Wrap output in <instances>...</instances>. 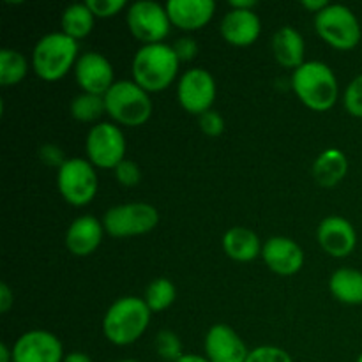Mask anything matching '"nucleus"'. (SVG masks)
<instances>
[{
	"mask_svg": "<svg viewBox=\"0 0 362 362\" xmlns=\"http://www.w3.org/2000/svg\"><path fill=\"white\" fill-rule=\"evenodd\" d=\"M175 297L177 290L173 283L166 278H158L148 283L144 300L152 313H161L175 303Z\"/></svg>",
	"mask_w": 362,
	"mask_h": 362,
	"instance_id": "obj_26",
	"label": "nucleus"
},
{
	"mask_svg": "<svg viewBox=\"0 0 362 362\" xmlns=\"http://www.w3.org/2000/svg\"><path fill=\"white\" fill-rule=\"evenodd\" d=\"M64 362H94V361L83 352H71L64 357Z\"/></svg>",
	"mask_w": 362,
	"mask_h": 362,
	"instance_id": "obj_39",
	"label": "nucleus"
},
{
	"mask_svg": "<svg viewBox=\"0 0 362 362\" xmlns=\"http://www.w3.org/2000/svg\"><path fill=\"white\" fill-rule=\"evenodd\" d=\"M177 362H211V361H209L207 357L197 356V354H184V356Z\"/></svg>",
	"mask_w": 362,
	"mask_h": 362,
	"instance_id": "obj_41",
	"label": "nucleus"
},
{
	"mask_svg": "<svg viewBox=\"0 0 362 362\" xmlns=\"http://www.w3.org/2000/svg\"><path fill=\"white\" fill-rule=\"evenodd\" d=\"M156 352L166 362H177L184 356L182 341L173 331H159L156 336Z\"/></svg>",
	"mask_w": 362,
	"mask_h": 362,
	"instance_id": "obj_28",
	"label": "nucleus"
},
{
	"mask_svg": "<svg viewBox=\"0 0 362 362\" xmlns=\"http://www.w3.org/2000/svg\"><path fill=\"white\" fill-rule=\"evenodd\" d=\"M219 32L228 45L237 46V48H246L260 37L262 21L258 14H255V11L230 9L223 16Z\"/></svg>",
	"mask_w": 362,
	"mask_h": 362,
	"instance_id": "obj_17",
	"label": "nucleus"
},
{
	"mask_svg": "<svg viewBox=\"0 0 362 362\" xmlns=\"http://www.w3.org/2000/svg\"><path fill=\"white\" fill-rule=\"evenodd\" d=\"M262 247L264 244L257 233L246 226H232L223 235V251L235 262H253L257 257H262Z\"/></svg>",
	"mask_w": 362,
	"mask_h": 362,
	"instance_id": "obj_21",
	"label": "nucleus"
},
{
	"mask_svg": "<svg viewBox=\"0 0 362 362\" xmlns=\"http://www.w3.org/2000/svg\"><path fill=\"white\" fill-rule=\"evenodd\" d=\"M349 172V159L339 148H327L313 163V179L322 187H334L345 179Z\"/></svg>",
	"mask_w": 362,
	"mask_h": 362,
	"instance_id": "obj_22",
	"label": "nucleus"
},
{
	"mask_svg": "<svg viewBox=\"0 0 362 362\" xmlns=\"http://www.w3.org/2000/svg\"><path fill=\"white\" fill-rule=\"evenodd\" d=\"M14 304V293L7 283H0V313H7Z\"/></svg>",
	"mask_w": 362,
	"mask_h": 362,
	"instance_id": "obj_36",
	"label": "nucleus"
},
{
	"mask_svg": "<svg viewBox=\"0 0 362 362\" xmlns=\"http://www.w3.org/2000/svg\"><path fill=\"white\" fill-rule=\"evenodd\" d=\"M318 244L327 255L345 258L356 250L357 233L352 223L341 216H329L322 219L317 232Z\"/></svg>",
	"mask_w": 362,
	"mask_h": 362,
	"instance_id": "obj_15",
	"label": "nucleus"
},
{
	"mask_svg": "<svg viewBox=\"0 0 362 362\" xmlns=\"http://www.w3.org/2000/svg\"><path fill=\"white\" fill-rule=\"evenodd\" d=\"M180 60L173 46L144 45L133 59V81L145 92H161L173 83L179 73Z\"/></svg>",
	"mask_w": 362,
	"mask_h": 362,
	"instance_id": "obj_2",
	"label": "nucleus"
},
{
	"mask_svg": "<svg viewBox=\"0 0 362 362\" xmlns=\"http://www.w3.org/2000/svg\"><path fill=\"white\" fill-rule=\"evenodd\" d=\"M0 362H13V349L2 343L0 345Z\"/></svg>",
	"mask_w": 362,
	"mask_h": 362,
	"instance_id": "obj_40",
	"label": "nucleus"
},
{
	"mask_svg": "<svg viewBox=\"0 0 362 362\" xmlns=\"http://www.w3.org/2000/svg\"><path fill=\"white\" fill-rule=\"evenodd\" d=\"M246 362H293L290 354L279 346L264 345L250 350Z\"/></svg>",
	"mask_w": 362,
	"mask_h": 362,
	"instance_id": "obj_30",
	"label": "nucleus"
},
{
	"mask_svg": "<svg viewBox=\"0 0 362 362\" xmlns=\"http://www.w3.org/2000/svg\"><path fill=\"white\" fill-rule=\"evenodd\" d=\"M152 311L140 297H120L108 308L103 318V334L112 345H133L147 331Z\"/></svg>",
	"mask_w": 362,
	"mask_h": 362,
	"instance_id": "obj_1",
	"label": "nucleus"
},
{
	"mask_svg": "<svg viewBox=\"0 0 362 362\" xmlns=\"http://www.w3.org/2000/svg\"><path fill=\"white\" fill-rule=\"evenodd\" d=\"M179 105L191 115H204L212 110L216 99V80L204 67L187 69L177 85Z\"/></svg>",
	"mask_w": 362,
	"mask_h": 362,
	"instance_id": "obj_11",
	"label": "nucleus"
},
{
	"mask_svg": "<svg viewBox=\"0 0 362 362\" xmlns=\"http://www.w3.org/2000/svg\"><path fill=\"white\" fill-rule=\"evenodd\" d=\"M232 9H240V11H253L257 7V0H232L230 2Z\"/></svg>",
	"mask_w": 362,
	"mask_h": 362,
	"instance_id": "obj_38",
	"label": "nucleus"
},
{
	"mask_svg": "<svg viewBox=\"0 0 362 362\" xmlns=\"http://www.w3.org/2000/svg\"><path fill=\"white\" fill-rule=\"evenodd\" d=\"M113 172H115V179L119 180L120 186L124 187L138 186L141 180L140 166H138L134 161H131V159H124V161L113 170Z\"/></svg>",
	"mask_w": 362,
	"mask_h": 362,
	"instance_id": "obj_31",
	"label": "nucleus"
},
{
	"mask_svg": "<svg viewBox=\"0 0 362 362\" xmlns=\"http://www.w3.org/2000/svg\"><path fill=\"white\" fill-rule=\"evenodd\" d=\"M85 151L95 168L115 170L126 159V136L115 124L99 122L88 131Z\"/></svg>",
	"mask_w": 362,
	"mask_h": 362,
	"instance_id": "obj_9",
	"label": "nucleus"
},
{
	"mask_svg": "<svg viewBox=\"0 0 362 362\" xmlns=\"http://www.w3.org/2000/svg\"><path fill=\"white\" fill-rule=\"evenodd\" d=\"M129 32L144 45H159L170 34V21L166 7L152 0H138L131 4L126 14Z\"/></svg>",
	"mask_w": 362,
	"mask_h": 362,
	"instance_id": "obj_10",
	"label": "nucleus"
},
{
	"mask_svg": "<svg viewBox=\"0 0 362 362\" xmlns=\"http://www.w3.org/2000/svg\"><path fill=\"white\" fill-rule=\"evenodd\" d=\"M159 223V212L154 205L141 204H124L117 205L106 211L103 218V226L108 235L117 239L126 237H138L152 232Z\"/></svg>",
	"mask_w": 362,
	"mask_h": 362,
	"instance_id": "obj_8",
	"label": "nucleus"
},
{
	"mask_svg": "<svg viewBox=\"0 0 362 362\" xmlns=\"http://www.w3.org/2000/svg\"><path fill=\"white\" fill-rule=\"evenodd\" d=\"M105 226L94 216H80L66 232V247L74 257H88L101 246Z\"/></svg>",
	"mask_w": 362,
	"mask_h": 362,
	"instance_id": "obj_19",
	"label": "nucleus"
},
{
	"mask_svg": "<svg viewBox=\"0 0 362 362\" xmlns=\"http://www.w3.org/2000/svg\"><path fill=\"white\" fill-rule=\"evenodd\" d=\"M105 106L106 115L126 127L144 126L152 115L151 95L133 80L115 81L105 94Z\"/></svg>",
	"mask_w": 362,
	"mask_h": 362,
	"instance_id": "obj_5",
	"label": "nucleus"
},
{
	"mask_svg": "<svg viewBox=\"0 0 362 362\" xmlns=\"http://www.w3.org/2000/svg\"><path fill=\"white\" fill-rule=\"evenodd\" d=\"M317 34L339 52L354 49L361 42V23L354 11L341 4H329L324 11L315 16Z\"/></svg>",
	"mask_w": 362,
	"mask_h": 362,
	"instance_id": "obj_6",
	"label": "nucleus"
},
{
	"mask_svg": "<svg viewBox=\"0 0 362 362\" xmlns=\"http://www.w3.org/2000/svg\"><path fill=\"white\" fill-rule=\"evenodd\" d=\"M115 362H138V361H134V359H124V361H115Z\"/></svg>",
	"mask_w": 362,
	"mask_h": 362,
	"instance_id": "obj_42",
	"label": "nucleus"
},
{
	"mask_svg": "<svg viewBox=\"0 0 362 362\" xmlns=\"http://www.w3.org/2000/svg\"><path fill=\"white\" fill-rule=\"evenodd\" d=\"M78 41L64 32L42 35L32 52V69L41 80L59 81L76 66Z\"/></svg>",
	"mask_w": 362,
	"mask_h": 362,
	"instance_id": "obj_4",
	"label": "nucleus"
},
{
	"mask_svg": "<svg viewBox=\"0 0 362 362\" xmlns=\"http://www.w3.org/2000/svg\"><path fill=\"white\" fill-rule=\"evenodd\" d=\"M57 187L67 204L83 207L95 198L99 189L95 166L81 158H71L57 170Z\"/></svg>",
	"mask_w": 362,
	"mask_h": 362,
	"instance_id": "obj_7",
	"label": "nucleus"
},
{
	"mask_svg": "<svg viewBox=\"0 0 362 362\" xmlns=\"http://www.w3.org/2000/svg\"><path fill=\"white\" fill-rule=\"evenodd\" d=\"M85 4L95 18H112L126 7L124 0H87Z\"/></svg>",
	"mask_w": 362,
	"mask_h": 362,
	"instance_id": "obj_32",
	"label": "nucleus"
},
{
	"mask_svg": "<svg viewBox=\"0 0 362 362\" xmlns=\"http://www.w3.org/2000/svg\"><path fill=\"white\" fill-rule=\"evenodd\" d=\"M69 110L73 119H76L78 122H95V120L101 119V115L106 113L105 98L81 92V94H78L71 101Z\"/></svg>",
	"mask_w": 362,
	"mask_h": 362,
	"instance_id": "obj_27",
	"label": "nucleus"
},
{
	"mask_svg": "<svg viewBox=\"0 0 362 362\" xmlns=\"http://www.w3.org/2000/svg\"><path fill=\"white\" fill-rule=\"evenodd\" d=\"M357 362H362V352H361V356H359V359H357Z\"/></svg>",
	"mask_w": 362,
	"mask_h": 362,
	"instance_id": "obj_43",
	"label": "nucleus"
},
{
	"mask_svg": "<svg viewBox=\"0 0 362 362\" xmlns=\"http://www.w3.org/2000/svg\"><path fill=\"white\" fill-rule=\"evenodd\" d=\"M74 78L81 92L103 95V98L115 83L112 62L98 52H87L80 55L74 66Z\"/></svg>",
	"mask_w": 362,
	"mask_h": 362,
	"instance_id": "obj_13",
	"label": "nucleus"
},
{
	"mask_svg": "<svg viewBox=\"0 0 362 362\" xmlns=\"http://www.w3.org/2000/svg\"><path fill=\"white\" fill-rule=\"evenodd\" d=\"M343 105L352 117L362 119V74L354 78L343 94Z\"/></svg>",
	"mask_w": 362,
	"mask_h": 362,
	"instance_id": "obj_29",
	"label": "nucleus"
},
{
	"mask_svg": "<svg viewBox=\"0 0 362 362\" xmlns=\"http://www.w3.org/2000/svg\"><path fill=\"white\" fill-rule=\"evenodd\" d=\"M292 88L304 106L313 112H327L338 101L339 87L334 71L324 62L311 60L292 74Z\"/></svg>",
	"mask_w": 362,
	"mask_h": 362,
	"instance_id": "obj_3",
	"label": "nucleus"
},
{
	"mask_svg": "<svg viewBox=\"0 0 362 362\" xmlns=\"http://www.w3.org/2000/svg\"><path fill=\"white\" fill-rule=\"evenodd\" d=\"M205 357L211 362H246L250 350L230 325L216 324L205 336Z\"/></svg>",
	"mask_w": 362,
	"mask_h": 362,
	"instance_id": "obj_14",
	"label": "nucleus"
},
{
	"mask_svg": "<svg viewBox=\"0 0 362 362\" xmlns=\"http://www.w3.org/2000/svg\"><path fill=\"white\" fill-rule=\"evenodd\" d=\"M329 290L339 303L359 306L362 304V272L352 267L338 269L329 279Z\"/></svg>",
	"mask_w": 362,
	"mask_h": 362,
	"instance_id": "obj_23",
	"label": "nucleus"
},
{
	"mask_svg": "<svg viewBox=\"0 0 362 362\" xmlns=\"http://www.w3.org/2000/svg\"><path fill=\"white\" fill-rule=\"evenodd\" d=\"M64 346L53 332L34 329L16 339L13 362H64Z\"/></svg>",
	"mask_w": 362,
	"mask_h": 362,
	"instance_id": "obj_12",
	"label": "nucleus"
},
{
	"mask_svg": "<svg viewBox=\"0 0 362 362\" xmlns=\"http://www.w3.org/2000/svg\"><path fill=\"white\" fill-rule=\"evenodd\" d=\"M262 258L274 274L293 276L303 269L304 251L290 237H271L262 247Z\"/></svg>",
	"mask_w": 362,
	"mask_h": 362,
	"instance_id": "obj_16",
	"label": "nucleus"
},
{
	"mask_svg": "<svg viewBox=\"0 0 362 362\" xmlns=\"http://www.w3.org/2000/svg\"><path fill=\"white\" fill-rule=\"evenodd\" d=\"M173 52L177 53L180 62H189L197 57L198 53V42L194 41L189 35H184V37L177 39L175 45H173Z\"/></svg>",
	"mask_w": 362,
	"mask_h": 362,
	"instance_id": "obj_35",
	"label": "nucleus"
},
{
	"mask_svg": "<svg viewBox=\"0 0 362 362\" xmlns=\"http://www.w3.org/2000/svg\"><path fill=\"white\" fill-rule=\"evenodd\" d=\"M165 7L173 27L194 32L204 28L212 20L216 2L214 0H170Z\"/></svg>",
	"mask_w": 362,
	"mask_h": 362,
	"instance_id": "obj_18",
	"label": "nucleus"
},
{
	"mask_svg": "<svg viewBox=\"0 0 362 362\" xmlns=\"http://www.w3.org/2000/svg\"><path fill=\"white\" fill-rule=\"evenodd\" d=\"M272 53L279 66L296 71L304 64L306 45H304L303 35L290 25L281 27L272 35Z\"/></svg>",
	"mask_w": 362,
	"mask_h": 362,
	"instance_id": "obj_20",
	"label": "nucleus"
},
{
	"mask_svg": "<svg viewBox=\"0 0 362 362\" xmlns=\"http://www.w3.org/2000/svg\"><path fill=\"white\" fill-rule=\"evenodd\" d=\"M198 122H200L202 133H205L207 136H219L225 131V119L216 110H209L204 115H200Z\"/></svg>",
	"mask_w": 362,
	"mask_h": 362,
	"instance_id": "obj_33",
	"label": "nucleus"
},
{
	"mask_svg": "<svg viewBox=\"0 0 362 362\" xmlns=\"http://www.w3.org/2000/svg\"><path fill=\"white\" fill-rule=\"evenodd\" d=\"M39 159H41L45 165L55 166V168H60L64 163L67 161L66 156H64V151L60 147H57L55 144H46L39 148Z\"/></svg>",
	"mask_w": 362,
	"mask_h": 362,
	"instance_id": "obj_34",
	"label": "nucleus"
},
{
	"mask_svg": "<svg viewBox=\"0 0 362 362\" xmlns=\"http://www.w3.org/2000/svg\"><path fill=\"white\" fill-rule=\"evenodd\" d=\"M327 6H329L327 0H303L304 9L310 11V13H313L315 16H317L320 11H324Z\"/></svg>",
	"mask_w": 362,
	"mask_h": 362,
	"instance_id": "obj_37",
	"label": "nucleus"
},
{
	"mask_svg": "<svg viewBox=\"0 0 362 362\" xmlns=\"http://www.w3.org/2000/svg\"><path fill=\"white\" fill-rule=\"evenodd\" d=\"M94 20L95 16L88 9L87 4H71L64 9L60 25H62L64 34L80 41L90 34L94 28Z\"/></svg>",
	"mask_w": 362,
	"mask_h": 362,
	"instance_id": "obj_24",
	"label": "nucleus"
},
{
	"mask_svg": "<svg viewBox=\"0 0 362 362\" xmlns=\"http://www.w3.org/2000/svg\"><path fill=\"white\" fill-rule=\"evenodd\" d=\"M27 71L28 62L23 53L9 48H4L0 52V85L4 87L18 85L27 76Z\"/></svg>",
	"mask_w": 362,
	"mask_h": 362,
	"instance_id": "obj_25",
	"label": "nucleus"
}]
</instances>
